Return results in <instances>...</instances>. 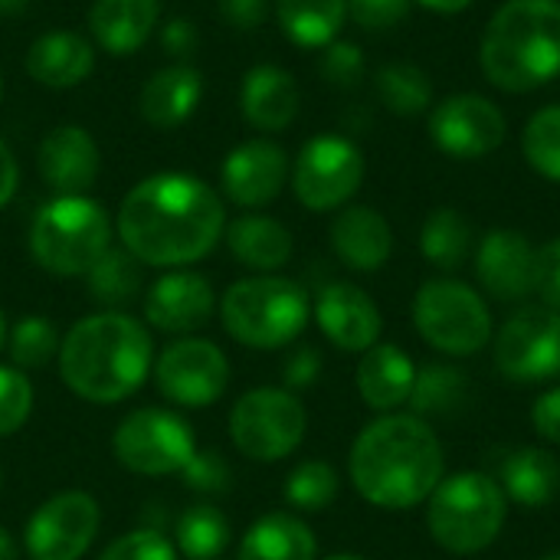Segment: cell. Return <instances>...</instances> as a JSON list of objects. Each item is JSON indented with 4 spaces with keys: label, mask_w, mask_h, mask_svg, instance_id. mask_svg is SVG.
Segmentation results:
<instances>
[{
    "label": "cell",
    "mask_w": 560,
    "mask_h": 560,
    "mask_svg": "<svg viewBox=\"0 0 560 560\" xmlns=\"http://www.w3.org/2000/svg\"><path fill=\"white\" fill-rule=\"evenodd\" d=\"M482 69L502 92H532L560 75V0H509L482 36Z\"/></svg>",
    "instance_id": "4"
},
{
    "label": "cell",
    "mask_w": 560,
    "mask_h": 560,
    "mask_svg": "<svg viewBox=\"0 0 560 560\" xmlns=\"http://www.w3.org/2000/svg\"><path fill=\"white\" fill-rule=\"evenodd\" d=\"M325 560H368V558H361V555H328Z\"/></svg>",
    "instance_id": "54"
},
{
    "label": "cell",
    "mask_w": 560,
    "mask_h": 560,
    "mask_svg": "<svg viewBox=\"0 0 560 560\" xmlns=\"http://www.w3.org/2000/svg\"><path fill=\"white\" fill-rule=\"evenodd\" d=\"M33 413V384L20 368L0 364V436H13Z\"/></svg>",
    "instance_id": "39"
},
{
    "label": "cell",
    "mask_w": 560,
    "mask_h": 560,
    "mask_svg": "<svg viewBox=\"0 0 560 560\" xmlns=\"http://www.w3.org/2000/svg\"><path fill=\"white\" fill-rule=\"evenodd\" d=\"M115 459L138 476H174L187 466L197 453L194 430L184 417L161 407L131 410L115 436H112Z\"/></svg>",
    "instance_id": "10"
},
{
    "label": "cell",
    "mask_w": 560,
    "mask_h": 560,
    "mask_svg": "<svg viewBox=\"0 0 560 560\" xmlns=\"http://www.w3.org/2000/svg\"><path fill=\"white\" fill-rule=\"evenodd\" d=\"M338 489H341V479L331 463L305 459L289 472L282 495L299 512H325L338 499Z\"/></svg>",
    "instance_id": "36"
},
{
    "label": "cell",
    "mask_w": 560,
    "mask_h": 560,
    "mask_svg": "<svg viewBox=\"0 0 560 560\" xmlns=\"http://www.w3.org/2000/svg\"><path fill=\"white\" fill-rule=\"evenodd\" d=\"M377 95L397 115H420L433 102V82L417 62H387L377 72Z\"/></svg>",
    "instance_id": "35"
},
{
    "label": "cell",
    "mask_w": 560,
    "mask_h": 560,
    "mask_svg": "<svg viewBox=\"0 0 560 560\" xmlns=\"http://www.w3.org/2000/svg\"><path fill=\"white\" fill-rule=\"evenodd\" d=\"M322 377V351L315 345L295 348L282 364V384L285 390H308Z\"/></svg>",
    "instance_id": "45"
},
{
    "label": "cell",
    "mask_w": 560,
    "mask_h": 560,
    "mask_svg": "<svg viewBox=\"0 0 560 560\" xmlns=\"http://www.w3.org/2000/svg\"><path fill=\"white\" fill-rule=\"evenodd\" d=\"M180 479L187 489L194 492H207V495H220L230 489V466L217 450H197L187 466L180 469Z\"/></svg>",
    "instance_id": "41"
},
{
    "label": "cell",
    "mask_w": 560,
    "mask_h": 560,
    "mask_svg": "<svg viewBox=\"0 0 560 560\" xmlns=\"http://www.w3.org/2000/svg\"><path fill=\"white\" fill-rule=\"evenodd\" d=\"M200 98H203V75L194 66L174 62L167 69H158L144 82L138 108L151 128L171 131L197 112Z\"/></svg>",
    "instance_id": "25"
},
{
    "label": "cell",
    "mask_w": 560,
    "mask_h": 560,
    "mask_svg": "<svg viewBox=\"0 0 560 560\" xmlns=\"http://www.w3.org/2000/svg\"><path fill=\"white\" fill-rule=\"evenodd\" d=\"M112 246V220L92 197H56L49 200L30 226L33 259L62 279L85 276Z\"/></svg>",
    "instance_id": "7"
},
{
    "label": "cell",
    "mask_w": 560,
    "mask_h": 560,
    "mask_svg": "<svg viewBox=\"0 0 560 560\" xmlns=\"http://www.w3.org/2000/svg\"><path fill=\"white\" fill-rule=\"evenodd\" d=\"M499 486L505 489L509 502H515L525 512L548 509L560 492L558 456L541 446H522L505 456Z\"/></svg>",
    "instance_id": "27"
},
{
    "label": "cell",
    "mask_w": 560,
    "mask_h": 560,
    "mask_svg": "<svg viewBox=\"0 0 560 560\" xmlns=\"http://www.w3.org/2000/svg\"><path fill=\"white\" fill-rule=\"evenodd\" d=\"M0 95H3V82H0Z\"/></svg>",
    "instance_id": "57"
},
{
    "label": "cell",
    "mask_w": 560,
    "mask_h": 560,
    "mask_svg": "<svg viewBox=\"0 0 560 560\" xmlns=\"http://www.w3.org/2000/svg\"><path fill=\"white\" fill-rule=\"evenodd\" d=\"M230 545V522L213 505H194L177 522V551L187 560H217Z\"/></svg>",
    "instance_id": "34"
},
{
    "label": "cell",
    "mask_w": 560,
    "mask_h": 560,
    "mask_svg": "<svg viewBox=\"0 0 560 560\" xmlns=\"http://www.w3.org/2000/svg\"><path fill=\"white\" fill-rule=\"evenodd\" d=\"M3 345H7V318L0 312V351H3Z\"/></svg>",
    "instance_id": "53"
},
{
    "label": "cell",
    "mask_w": 560,
    "mask_h": 560,
    "mask_svg": "<svg viewBox=\"0 0 560 560\" xmlns=\"http://www.w3.org/2000/svg\"><path fill=\"white\" fill-rule=\"evenodd\" d=\"M16 180H20V167L13 151L7 148V141L0 138V207H7L16 194Z\"/></svg>",
    "instance_id": "49"
},
{
    "label": "cell",
    "mask_w": 560,
    "mask_h": 560,
    "mask_svg": "<svg viewBox=\"0 0 560 560\" xmlns=\"http://www.w3.org/2000/svg\"><path fill=\"white\" fill-rule=\"evenodd\" d=\"M85 279L89 295L102 305V312H121L141 292V262L125 246H108Z\"/></svg>",
    "instance_id": "33"
},
{
    "label": "cell",
    "mask_w": 560,
    "mask_h": 560,
    "mask_svg": "<svg viewBox=\"0 0 560 560\" xmlns=\"http://www.w3.org/2000/svg\"><path fill=\"white\" fill-rule=\"evenodd\" d=\"M223 230V200L194 174L144 177L118 207V240L141 266H190L217 246Z\"/></svg>",
    "instance_id": "1"
},
{
    "label": "cell",
    "mask_w": 560,
    "mask_h": 560,
    "mask_svg": "<svg viewBox=\"0 0 560 560\" xmlns=\"http://www.w3.org/2000/svg\"><path fill=\"white\" fill-rule=\"evenodd\" d=\"M243 115L259 131H285L299 115V82L289 69L262 62L253 66L240 89Z\"/></svg>",
    "instance_id": "23"
},
{
    "label": "cell",
    "mask_w": 560,
    "mask_h": 560,
    "mask_svg": "<svg viewBox=\"0 0 560 560\" xmlns=\"http://www.w3.org/2000/svg\"><path fill=\"white\" fill-rule=\"evenodd\" d=\"M318 541L312 528L289 512H269L249 525L240 541V560H315Z\"/></svg>",
    "instance_id": "29"
},
{
    "label": "cell",
    "mask_w": 560,
    "mask_h": 560,
    "mask_svg": "<svg viewBox=\"0 0 560 560\" xmlns=\"http://www.w3.org/2000/svg\"><path fill=\"white\" fill-rule=\"evenodd\" d=\"M282 33L305 49H325L345 26L348 0H276Z\"/></svg>",
    "instance_id": "30"
},
{
    "label": "cell",
    "mask_w": 560,
    "mask_h": 560,
    "mask_svg": "<svg viewBox=\"0 0 560 560\" xmlns=\"http://www.w3.org/2000/svg\"><path fill=\"white\" fill-rule=\"evenodd\" d=\"M154 368L151 331L125 312H95L69 328L59 345L66 387L89 404L131 397Z\"/></svg>",
    "instance_id": "3"
},
{
    "label": "cell",
    "mask_w": 560,
    "mask_h": 560,
    "mask_svg": "<svg viewBox=\"0 0 560 560\" xmlns=\"http://www.w3.org/2000/svg\"><path fill=\"white\" fill-rule=\"evenodd\" d=\"M358 394L361 400L377 413H397L404 404H410L417 364L413 358L397 345H374L358 361Z\"/></svg>",
    "instance_id": "22"
},
{
    "label": "cell",
    "mask_w": 560,
    "mask_h": 560,
    "mask_svg": "<svg viewBox=\"0 0 560 560\" xmlns=\"http://www.w3.org/2000/svg\"><path fill=\"white\" fill-rule=\"evenodd\" d=\"M36 164H39V177L59 197H79L95 184L102 158L95 138L85 128L59 125L43 138Z\"/></svg>",
    "instance_id": "20"
},
{
    "label": "cell",
    "mask_w": 560,
    "mask_h": 560,
    "mask_svg": "<svg viewBox=\"0 0 560 560\" xmlns=\"http://www.w3.org/2000/svg\"><path fill=\"white\" fill-rule=\"evenodd\" d=\"M59 345L62 341H59L56 325L43 315H26L10 331V358L20 371L46 368L52 358H59Z\"/></svg>",
    "instance_id": "38"
},
{
    "label": "cell",
    "mask_w": 560,
    "mask_h": 560,
    "mask_svg": "<svg viewBox=\"0 0 560 560\" xmlns=\"http://www.w3.org/2000/svg\"><path fill=\"white\" fill-rule=\"evenodd\" d=\"M269 0H220V13L233 30H256L266 20Z\"/></svg>",
    "instance_id": "47"
},
{
    "label": "cell",
    "mask_w": 560,
    "mask_h": 560,
    "mask_svg": "<svg viewBox=\"0 0 560 560\" xmlns=\"http://www.w3.org/2000/svg\"><path fill=\"white\" fill-rule=\"evenodd\" d=\"M358 495L384 512L423 505L446 476V456L436 430L413 413H381L368 423L348 456Z\"/></svg>",
    "instance_id": "2"
},
{
    "label": "cell",
    "mask_w": 560,
    "mask_h": 560,
    "mask_svg": "<svg viewBox=\"0 0 560 560\" xmlns=\"http://www.w3.org/2000/svg\"><path fill=\"white\" fill-rule=\"evenodd\" d=\"M20 558V545L13 541V535L7 528H0V560H16Z\"/></svg>",
    "instance_id": "51"
},
{
    "label": "cell",
    "mask_w": 560,
    "mask_h": 560,
    "mask_svg": "<svg viewBox=\"0 0 560 560\" xmlns=\"http://www.w3.org/2000/svg\"><path fill=\"white\" fill-rule=\"evenodd\" d=\"M95 69V49L85 36L72 30L43 33L26 49V72L46 89H72L85 82Z\"/></svg>",
    "instance_id": "24"
},
{
    "label": "cell",
    "mask_w": 560,
    "mask_h": 560,
    "mask_svg": "<svg viewBox=\"0 0 560 560\" xmlns=\"http://www.w3.org/2000/svg\"><path fill=\"white\" fill-rule=\"evenodd\" d=\"M476 279L495 302H525L535 292V246L518 230H489L476 246Z\"/></svg>",
    "instance_id": "16"
},
{
    "label": "cell",
    "mask_w": 560,
    "mask_h": 560,
    "mask_svg": "<svg viewBox=\"0 0 560 560\" xmlns=\"http://www.w3.org/2000/svg\"><path fill=\"white\" fill-rule=\"evenodd\" d=\"M505 115L495 102L476 92H459L450 95L433 108L430 118V138L433 144L459 161H476L502 148L505 141Z\"/></svg>",
    "instance_id": "15"
},
{
    "label": "cell",
    "mask_w": 560,
    "mask_h": 560,
    "mask_svg": "<svg viewBox=\"0 0 560 560\" xmlns=\"http://www.w3.org/2000/svg\"><path fill=\"white\" fill-rule=\"evenodd\" d=\"M161 43H164V49L171 52V56H190L194 49H197V30H194V23L190 20H184V16H177V20H171L164 30H161Z\"/></svg>",
    "instance_id": "48"
},
{
    "label": "cell",
    "mask_w": 560,
    "mask_h": 560,
    "mask_svg": "<svg viewBox=\"0 0 560 560\" xmlns=\"http://www.w3.org/2000/svg\"><path fill=\"white\" fill-rule=\"evenodd\" d=\"M331 249L354 272H377L394 253V233L374 207H345L331 223Z\"/></svg>",
    "instance_id": "21"
},
{
    "label": "cell",
    "mask_w": 560,
    "mask_h": 560,
    "mask_svg": "<svg viewBox=\"0 0 560 560\" xmlns=\"http://www.w3.org/2000/svg\"><path fill=\"white\" fill-rule=\"evenodd\" d=\"M322 75H325V82L341 85V89L358 85L364 75V52L354 43H338V39L328 43L325 56H322Z\"/></svg>",
    "instance_id": "42"
},
{
    "label": "cell",
    "mask_w": 560,
    "mask_h": 560,
    "mask_svg": "<svg viewBox=\"0 0 560 560\" xmlns=\"http://www.w3.org/2000/svg\"><path fill=\"white\" fill-rule=\"evenodd\" d=\"M0 489H3V472H0Z\"/></svg>",
    "instance_id": "56"
},
{
    "label": "cell",
    "mask_w": 560,
    "mask_h": 560,
    "mask_svg": "<svg viewBox=\"0 0 560 560\" xmlns=\"http://www.w3.org/2000/svg\"><path fill=\"white\" fill-rule=\"evenodd\" d=\"M98 502L89 492H59L26 522V551L33 560H79L98 535Z\"/></svg>",
    "instance_id": "14"
},
{
    "label": "cell",
    "mask_w": 560,
    "mask_h": 560,
    "mask_svg": "<svg viewBox=\"0 0 560 560\" xmlns=\"http://www.w3.org/2000/svg\"><path fill=\"white\" fill-rule=\"evenodd\" d=\"M154 381L164 400L184 410H200L223 397L230 384V361L213 341L184 338L161 351L154 364Z\"/></svg>",
    "instance_id": "13"
},
{
    "label": "cell",
    "mask_w": 560,
    "mask_h": 560,
    "mask_svg": "<svg viewBox=\"0 0 560 560\" xmlns=\"http://www.w3.org/2000/svg\"><path fill=\"white\" fill-rule=\"evenodd\" d=\"M36 0H0V16H20L23 10H30Z\"/></svg>",
    "instance_id": "52"
},
{
    "label": "cell",
    "mask_w": 560,
    "mask_h": 560,
    "mask_svg": "<svg viewBox=\"0 0 560 560\" xmlns=\"http://www.w3.org/2000/svg\"><path fill=\"white\" fill-rule=\"evenodd\" d=\"M98 560H177V548L161 532L141 528L115 538Z\"/></svg>",
    "instance_id": "40"
},
{
    "label": "cell",
    "mask_w": 560,
    "mask_h": 560,
    "mask_svg": "<svg viewBox=\"0 0 560 560\" xmlns=\"http://www.w3.org/2000/svg\"><path fill=\"white\" fill-rule=\"evenodd\" d=\"M161 0H95L89 26L95 43L112 56L138 52L158 30Z\"/></svg>",
    "instance_id": "26"
},
{
    "label": "cell",
    "mask_w": 560,
    "mask_h": 560,
    "mask_svg": "<svg viewBox=\"0 0 560 560\" xmlns=\"http://www.w3.org/2000/svg\"><path fill=\"white\" fill-rule=\"evenodd\" d=\"M522 151L541 177L560 184V105H548L528 118Z\"/></svg>",
    "instance_id": "37"
},
{
    "label": "cell",
    "mask_w": 560,
    "mask_h": 560,
    "mask_svg": "<svg viewBox=\"0 0 560 560\" xmlns=\"http://www.w3.org/2000/svg\"><path fill=\"white\" fill-rule=\"evenodd\" d=\"M420 253L430 266L453 272L472 253V223L456 207H440L420 230Z\"/></svg>",
    "instance_id": "32"
},
{
    "label": "cell",
    "mask_w": 560,
    "mask_h": 560,
    "mask_svg": "<svg viewBox=\"0 0 560 560\" xmlns=\"http://www.w3.org/2000/svg\"><path fill=\"white\" fill-rule=\"evenodd\" d=\"M217 295L207 276L200 272H167L144 295V318L151 328L167 335H187L203 328L213 318Z\"/></svg>",
    "instance_id": "19"
},
{
    "label": "cell",
    "mask_w": 560,
    "mask_h": 560,
    "mask_svg": "<svg viewBox=\"0 0 560 560\" xmlns=\"http://www.w3.org/2000/svg\"><path fill=\"white\" fill-rule=\"evenodd\" d=\"M495 371L512 384H548L560 377V315L545 305L512 312L492 341Z\"/></svg>",
    "instance_id": "11"
},
{
    "label": "cell",
    "mask_w": 560,
    "mask_h": 560,
    "mask_svg": "<svg viewBox=\"0 0 560 560\" xmlns=\"http://www.w3.org/2000/svg\"><path fill=\"white\" fill-rule=\"evenodd\" d=\"M364 180V158L354 141L341 135L312 138L292 167V190L302 207L328 213L345 207Z\"/></svg>",
    "instance_id": "12"
},
{
    "label": "cell",
    "mask_w": 560,
    "mask_h": 560,
    "mask_svg": "<svg viewBox=\"0 0 560 560\" xmlns=\"http://www.w3.org/2000/svg\"><path fill=\"white\" fill-rule=\"evenodd\" d=\"M413 0H348V13L361 30H394L410 16Z\"/></svg>",
    "instance_id": "43"
},
{
    "label": "cell",
    "mask_w": 560,
    "mask_h": 560,
    "mask_svg": "<svg viewBox=\"0 0 560 560\" xmlns=\"http://www.w3.org/2000/svg\"><path fill=\"white\" fill-rule=\"evenodd\" d=\"M427 505V532L430 538L459 558L479 555L492 548L509 522V495L499 479L466 469L443 476Z\"/></svg>",
    "instance_id": "5"
},
{
    "label": "cell",
    "mask_w": 560,
    "mask_h": 560,
    "mask_svg": "<svg viewBox=\"0 0 560 560\" xmlns=\"http://www.w3.org/2000/svg\"><path fill=\"white\" fill-rule=\"evenodd\" d=\"M535 292L545 308L560 315V236L535 249Z\"/></svg>",
    "instance_id": "44"
},
{
    "label": "cell",
    "mask_w": 560,
    "mask_h": 560,
    "mask_svg": "<svg viewBox=\"0 0 560 560\" xmlns=\"http://www.w3.org/2000/svg\"><path fill=\"white\" fill-rule=\"evenodd\" d=\"M541 560H560V551H551V555H545Z\"/></svg>",
    "instance_id": "55"
},
{
    "label": "cell",
    "mask_w": 560,
    "mask_h": 560,
    "mask_svg": "<svg viewBox=\"0 0 560 560\" xmlns=\"http://www.w3.org/2000/svg\"><path fill=\"white\" fill-rule=\"evenodd\" d=\"M417 3H423L436 13H459V10L472 7V0H417Z\"/></svg>",
    "instance_id": "50"
},
{
    "label": "cell",
    "mask_w": 560,
    "mask_h": 560,
    "mask_svg": "<svg viewBox=\"0 0 560 560\" xmlns=\"http://www.w3.org/2000/svg\"><path fill=\"white\" fill-rule=\"evenodd\" d=\"M220 318L230 338L256 351H276L292 345L308 318V292L282 276H253L233 282L220 299Z\"/></svg>",
    "instance_id": "6"
},
{
    "label": "cell",
    "mask_w": 560,
    "mask_h": 560,
    "mask_svg": "<svg viewBox=\"0 0 560 560\" xmlns=\"http://www.w3.org/2000/svg\"><path fill=\"white\" fill-rule=\"evenodd\" d=\"M315 322L322 335L338 351H348V354H364L368 348H374L384 328V318L374 299L351 282H331L318 292Z\"/></svg>",
    "instance_id": "17"
},
{
    "label": "cell",
    "mask_w": 560,
    "mask_h": 560,
    "mask_svg": "<svg viewBox=\"0 0 560 560\" xmlns=\"http://www.w3.org/2000/svg\"><path fill=\"white\" fill-rule=\"evenodd\" d=\"M308 430V413L285 387H256L243 394L230 413V440L253 463H279L292 456Z\"/></svg>",
    "instance_id": "9"
},
{
    "label": "cell",
    "mask_w": 560,
    "mask_h": 560,
    "mask_svg": "<svg viewBox=\"0 0 560 560\" xmlns=\"http://www.w3.org/2000/svg\"><path fill=\"white\" fill-rule=\"evenodd\" d=\"M532 427L538 430V436H545L548 443L560 446V384L545 390L532 404Z\"/></svg>",
    "instance_id": "46"
},
{
    "label": "cell",
    "mask_w": 560,
    "mask_h": 560,
    "mask_svg": "<svg viewBox=\"0 0 560 560\" xmlns=\"http://www.w3.org/2000/svg\"><path fill=\"white\" fill-rule=\"evenodd\" d=\"M472 397L469 374L453 364H427L417 368L413 394H410V413L427 417H453L459 413Z\"/></svg>",
    "instance_id": "31"
},
{
    "label": "cell",
    "mask_w": 560,
    "mask_h": 560,
    "mask_svg": "<svg viewBox=\"0 0 560 560\" xmlns=\"http://www.w3.org/2000/svg\"><path fill=\"white\" fill-rule=\"evenodd\" d=\"M226 246L236 256V262H243L246 269L256 272H276L292 259V233L262 213H246L240 220H233L226 230Z\"/></svg>",
    "instance_id": "28"
},
{
    "label": "cell",
    "mask_w": 560,
    "mask_h": 560,
    "mask_svg": "<svg viewBox=\"0 0 560 560\" xmlns=\"http://www.w3.org/2000/svg\"><path fill=\"white\" fill-rule=\"evenodd\" d=\"M413 325L430 348L450 358H472L492 341L486 299L459 279L423 282L413 295Z\"/></svg>",
    "instance_id": "8"
},
{
    "label": "cell",
    "mask_w": 560,
    "mask_h": 560,
    "mask_svg": "<svg viewBox=\"0 0 560 560\" xmlns=\"http://www.w3.org/2000/svg\"><path fill=\"white\" fill-rule=\"evenodd\" d=\"M223 190L233 203L253 210L272 203L289 180V158L276 141L253 138L233 148L223 161Z\"/></svg>",
    "instance_id": "18"
}]
</instances>
